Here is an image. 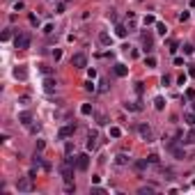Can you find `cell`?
I'll return each instance as SVG.
<instances>
[{
  "instance_id": "obj_27",
  "label": "cell",
  "mask_w": 195,
  "mask_h": 195,
  "mask_svg": "<svg viewBox=\"0 0 195 195\" xmlns=\"http://www.w3.org/2000/svg\"><path fill=\"white\" fill-rule=\"evenodd\" d=\"M186 99H191V101H195V90H193V87H188V90H186Z\"/></svg>"
},
{
  "instance_id": "obj_11",
  "label": "cell",
  "mask_w": 195,
  "mask_h": 195,
  "mask_svg": "<svg viewBox=\"0 0 195 195\" xmlns=\"http://www.w3.org/2000/svg\"><path fill=\"white\" fill-rule=\"evenodd\" d=\"M97 147V131H90V135H87V149H94Z\"/></svg>"
},
{
  "instance_id": "obj_20",
  "label": "cell",
  "mask_w": 195,
  "mask_h": 195,
  "mask_svg": "<svg viewBox=\"0 0 195 195\" xmlns=\"http://www.w3.org/2000/svg\"><path fill=\"white\" fill-rule=\"evenodd\" d=\"M126 110H133V113H138V110H143V106H140V103H126Z\"/></svg>"
},
{
  "instance_id": "obj_44",
  "label": "cell",
  "mask_w": 195,
  "mask_h": 195,
  "mask_svg": "<svg viewBox=\"0 0 195 195\" xmlns=\"http://www.w3.org/2000/svg\"><path fill=\"white\" fill-rule=\"evenodd\" d=\"M193 131H195V126H193Z\"/></svg>"
},
{
  "instance_id": "obj_26",
  "label": "cell",
  "mask_w": 195,
  "mask_h": 195,
  "mask_svg": "<svg viewBox=\"0 0 195 195\" xmlns=\"http://www.w3.org/2000/svg\"><path fill=\"white\" fill-rule=\"evenodd\" d=\"M184 53H186V55H193V53H195V46H193V44H186V46H184Z\"/></svg>"
},
{
  "instance_id": "obj_42",
  "label": "cell",
  "mask_w": 195,
  "mask_h": 195,
  "mask_svg": "<svg viewBox=\"0 0 195 195\" xmlns=\"http://www.w3.org/2000/svg\"><path fill=\"white\" fill-rule=\"evenodd\" d=\"M64 2H71V0H64Z\"/></svg>"
},
{
  "instance_id": "obj_35",
  "label": "cell",
  "mask_w": 195,
  "mask_h": 195,
  "mask_svg": "<svg viewBox=\"0 0 195 195\" xmlns=\"http://www.w3.org/2000/svg\"><path fill=\"white\" fill-rule=\"evenodd\" d=\"M30 23H32V25H39V19L34 14H30Z\"/></svg>"
},
{
  "instance_id": "obj_23",
  "label": "cell",
  "mask_w": 195,
  "mask_h": 195,
  "mask_svg": "<svg viewBox=\"0 0 195 195\" xmlns=\"http://www.w3.org/2000/svg\"><path fill=\"white\" fill-rule=\"evenodd\" d=\"M145 64H147V67H156V57H154V55H147Z\"/></svg>"
},
{
  "instance_id": "obj_13",
  "label": "cell",
  "mask_w": 195,
  "mask_h": 195,
  "mask_svg": "<svg viewBox=\"0 0 195 195\" xmlns=\"http://www.w3.org/2000/svg\"><path fill=\"white\" fill-rule=\"evenodd\" d=\"M170 152H172L177 158H186V152H184V149H179L177 145H175V147H170Z\"/></svg>"
},
{
  "instance_id": "obj_32",
  "label": "cell",
  "mask_w": 195,
  "mask_h": 195,
  "mask_svg": "<svg viewBox=\"0 0 195 195\" xmlns=\"http://www.w3.org/2000/svg\"><path fill=\"white\" fill-rule=\"evenodd\" d=\"M53 57H55V60H60V57H62V51L55 48V51H53Z\"/></svg>"
},
{
  "instance_id": "obj_5",
  "label": "cell",
  "mask_w": 195,
  "mask_h": 195,
  "mask_svg": "<svg viewBox=\"0 0 195 195\" xmlns=\"http://www.w3.org/2000/svg\"><path fill=\"white\" fill-rule=\"evenodd\" d=\"M76 168L78 170H87L90 168V154H78L76 156Z\"/></svg>"
},
{
  "instance_id": "obj_16",
  "label": "cell",
  "mask_w": 195,
  "mask_h": 195,
  "mask_svg": "<svg viewBox=\"0 0 195 195\" xmlns=\"http://www.w3.org/2000/svg\"><path fill=\"white\" fill-rule=\"evenodd\" d=\"M154 106H156V110H163L165 108V99L163 97H156L154 99Z\"/></svg>"
},
{
  "instance_id": "obj_10",
  "label": "cell",
  "mask_w": 195,
  "mask_h": 195,
  "mask_svg": "<svg viewBox=\"0 0 195 195\" xmlns=\"http://www.w3.org/2000/svg\"><path fill=\"white\" fill-rule=\"evenodd\" d=\"M14 78L25 80V78H28V69H25V67H16V69H14Z\"/></svg>"
},
{
  "instance_id": "obj_40",
  "label": "cell",
  "mask_w": 195,
  "mask_h": 195,
  "mask_svg": "<svg viewBox=\"0 0 195 195\" xmlns=\"http://www.w3.org/2000/svg\"><path fill=\"white\" fill-rule=\"evenodd\" d=\"M188 76H191V78H195V67H188Z\"/></svg>"
},
{
  "instance_id": "obj_14",
  "label": "cell",
  "mask_w": 195,
  "mask_h": 195,
  "mask_svg": "<svg viewBox=\"0 0 195 195\" xmlns=\"http://www.w3.org/2000/svg\"><path fill=\"white\" fill-rule=\"evenodd\" d=\"M19 120H21V124H30V120H32V115L28 113V110H23V113L19 115Z\"/></svg>"
},
{
  "instance_id": "obj_22",
  "label": "cell",
  "mask_w": 195,
  "mask_h": 195,
  "mask_svg": "<svg viewBox=\"0 0 195 195\" xmlns=\"http://www.w3.org/2000/svg\"><path fill=\"white\" fill-rule=\"evenodd\" d=\"M44 85H46V90H48V92H53V87H55V80H53V78H46Z\"/></svg>"
},
{
  "instance_id": "obj_43",
  "label": "cell",
  "mask_w": 195,
  "mask_h": 195,
  "mask_svg": "<svg viewBox=\"0 0 195 195\" xmlns=\"http://www.w3.org/2000/svg\"><path fill=\"white\" fill-rule=\"evenodd\" d=\"M193 186H195V179H193Z\"/></svg>"
},
{
  "instance_id": "obj_38",
  "label": "cell",
  "mask_w": 195,
  "mask_h": 195,
  "mask_svg": "<svg viewBox=\"0 0 195 195\" xmlns=\"http://www.w3.org/2000/svg\"><path fill=\"white\" fill-rule=\"evenodd\" d=\"M9 37H11V32H9V30H5V32H2V41H7Z\"/></svg>"
},
{
  "instance_id": "obj_4",
  "label": "cell",
  "mask_w": 195,
  "mask_h": 195,
  "mask_svg": "<svg viewBox=\"0 0 195 195\" xmlns=\"http://www.w3.org/2000/svg\"><path fill=\"white\" fill-rule=\"evenodd\" d=\"M16 188H19L21 193L32 191V177H23V179H19V181H16Z\"/></svg>"
},
{
  "instance_id": "obj_37",
  "label": "cell",
  "mask_w": 195,
  "mask_h": 195,
  "mask_svg": "<svg viewBox=\"0 0 195 195\" xmlns=\"http://www.w3.org/2000/svg\"><path fill=\"white\" fill-rule=\"evenodd\" d=\"M23 7H25V5H23L21 0H19V2H14V9H16V11H19V9H23Z\"/></svg>"
},
{
  "instance_id": "obj_41",
  "label": "cell",
  "mask_w": 195,
  "mask_h": 195,
  "mask_svg": "<svg viewBox=\"0 0 195 195\" xmlns=\"http://www.w3.org/2000/svg\"><path fill=\"white\" fill-rule=\"evenodd\" d=\"M193 113H195V103H193Z\"/></svg>"
},
{
  "instance_id": "obj_21",
  "label": "cell",
  "mask_w": 195,
  "mask_h": 195,
  "mask_svg": "<svg viewBox=\"0 0 195 195\" xmlns=\"http://www.w3.org/2000/svg\"><path fill=\"white\" fill-rule=\"evenodd\" d=\"M99 41H101L103 46H108V44H110V37H108L106 32H101V34H99Z\"/></svg>"
},
{
  "instance_id": "obj_18",
  "label": "cell",
  "mask_w": 195,
  "mask_h": 195,
  "mask_svg": "<svg viewBox=\"0 0 195 195\" xmlns=\"http://www.w3.org/2000/svg\"><path fill=\"white\" fill-rule=\"evenodd\" d=\"M115 34H117L120 39H124V37H126V28H124V25H117V28H115Z\"/></svg>"
},
{
  "instance_id": "obj_36",
  "label": "cell",
  "mask_w": 195,
  "mask_h": 195,
  "mask_svg": "<svg viewBox=\"0 0 195 195\" xmlns=\"http://www.w3.org/2000/svg\"><path fill=\"white\" fill-rule=\"evenodd\" d=\"M39 131V124H30V133H37Z\"/></svg>"
},
{
  "instance_id": "obj_39",
  "label": "cell",
  "mask_w": 195,
  "mask_h": 195,
  "mask_svg": "<svg viewBox=\"0 0 195 195\" xmlns=\"http://www.w3.org/2000/svg\"><path fill=\"white\" fill-rule=\"evenodd\" d=\"M147 158H149V163H158V156L156 154H152V156H147Z\"/></svg>"
},
{
  "instance_id": "obj_2",
  "label": "cell",
  "mask_w": 195,
  "mask_h": 195,
  "mask_svg": "<svg viewBox=\"0 0 195 195\" xmlns=\"http://www.w3.org/2000/svg\"><path fill=\"white\" fill-rule=\"evenodd\" d=\"M14 46L19 51H25V48H30V34L28 32H21V34H16L14 37Z\"/></svg>"
},
{
  "instance_id": "obj_28",
  "label": "cell",
  "mask_w": 195,
  "mask_h": 195,
  "mask_svg": "<svg viewBox=\"0 0 195 195\" xmlns=\"http://www.w3.org/2000/svg\"><path fill=\"white\" fill-rule=\"evenodd\" d=\"M152 23H156V19H154L152 14H147V16H145V25H152Z\"/></svg>"
},
{
  "instance_id": "obj_31",
  "label": "cell",
  "mask_w": 195,
  "mask_h": 195,
  "mask_svg": "<svg viewBox=\"0 0 195 195\" xmlns=\"http://www.w3.org/2000/svg\"><path fill=\"white\" fill-rule=\"evenodd\" d=\"M177 48H179V44H177V41H175V39H170V51H172V53H175Z\"/></svg>"
},
{
  "instance_id": "obj_29",
  "label": "cell",
  "mask_w": 195,
  "mask_h": 195,
  "mask_svg": "<svg viewBox=\"0 0 195 195\" xmlns=\"http://www.w3.org/2000/svg\"><path fill=\"white\" fill-rule=\"evenodd\" d=\"M117 163H120V165H124V163H129V158H126V154H120V156H117Z\"/></svg>"
},
{
  "instance_id": "obj_34",
  "label": "cell",
  "mask_w": 195,
  "mask_h": 195,
  "mask_svg": "<svg viewBox=\"0 0 195 195\" xmlns=\"http://www.w3.org/2000/svg\"><path fill=\"white\" fill-rule=\"evenodd\" d=\"M62 11H64V2H60V5L55 7V14H62Z\"/></svg>"
},
{
  "instance_id": "obj_33",
  "label": "cell",
  "mask_w": 195,
  "mask_h": 195,
  "mask_svg": "<svg viewBox=\"0 0 195 195\" xmlns=\"http://www.w3.org/2000/svg\"><path fill=\"white\" fill-rule=\"evenodd\" d=\"M170 80H172L170 76H163V78H161V85H170Z\"/></svg>"
},
{
  "instance_id": "obj_12",
  "label": "cell",
  "mask_w": 195,
  "mask_h": 195,
  "mask_svg": "<svg viewBox=\"0 0 195 195\" xmlns=\"http://www.w3.org/2000/svg\"><path fill=\"white\" fill-rule=\"evenodd\" d=\"M147 165H149V158H140V161H135V163H133V168L138 170V172H143Z\"/></svg>"
},
{
  "instance_id": "obj_17",
  "label": "cell",
  "mask_w": 195,
  "mask_h": 195,
  "mask_svg": "<svg viewBox=\"0 0 195 195\" xmlns=\"http://www.w3.org/2000/svg\"><path fill=\"white\" fill-rule=\"evenodd\" d=\"M110 138H122V129L120 126H110Z\"/></svg>"
},
{
  "instance_id": "obj_6",
  "label": "cell",
  "mask_w": 195,
  "mask_h": 195,
  "mask_svg": "<svg viewBox=\"0 0 195 195\" xmlns=\"http://www.w3.org/2000/svg\"><path fill=\"white\" fill-rule=\"evenodd\" d=\"M143 46H145V53L152 51V46H154V37H152V32H143Z\"/></svg>"
},
{
  "instance_id": "obj_7",
  "label": "cell",
  "mask_w": 195,
  "mask_h": 195,
  "mask_svg": "<svg viewBox=\"0 0 195 195\" xmlns=\"http://www.w3.org/2000/svg\"><path fill=\"white\" fill-rule=\"evenodd\" d=\"M138 133L143 135V140H147V143H152V129L147 126V124H140V126H138Z\"/></svg>"
},
{
  "instance_id": "obj_30",
  "label": "cell",
  "mask_w": 195,
  "mask_h": 195,
  "mask_svg": "<svg viewBox=\"0 0 195 195\" xmlns=\"http://www.w3.org/2000/svg\"><path fill=\"white\" fill-rule=\"evenodd\" d=\"M188 19H191V14H188V11H181V14H179V21H181V23L188 21Z\"/></svg>"
},
{
  "instance_id": "obj_9",
  "label": "cell",
  "mask_w": 195,
  "mask_h": 195,
  "mask_svg": "<svg viewBox=\"0 0 195 195\" xmlns=\"http://www.w3.org/2000/svg\"><path fill=\"white\" fill-rule=\"evenodd\" d=\"M126 74H129V67H126V64H122V62H117V64H115V76L124 78Z\"/></svg>"
},
{
  "instance_id": "obj_1",
  "label": "cell",
  "mask_w": 195,
  "mask_h": 195,
  "mask_svg": "<svg viewBox=\"0 0 195 195\" xmlns=\"http://www.w3.org/2000/svg\"><path fill=\"white\" fill-rule=\"evenodd\" d=\"M74 168H76V158H67V161L60 165V175L64 177V181L74 179Z\"/></svg>"
},
{
  "instance_id": "obj_15",
  "label": "cell",
  "mask_w": 195,
  "mask_h": 195,
  "mask_svg": "<svg viewBox=\"0 0 195 195\" xmlns=\"http://www.w3.org/2000/svg\"><path fill=\"white\" fill-rule=\"evenodd\" d=\"M184 122L188 124V126H195V113H186L184 115Z\"/></svg>"
},
{
  "instance_id": "obj_3",
  "label": "cell",
  "mask_w": 195,
  "mask_h": 195,
  "mask_svg": "<svg viewBox=\"0 0 195 195\" xmlns=\"http://www.w3.org/2000/svg\"><path fill=\"white\" fill-rule=\"evenodd\" d=\"M71 64L76 69H85L87 67V55H85V53H76V55L71 57Z\"/></svg>"
},
{
  "instance_id": "obj_19",
  "label": "cell",
  "mask_w": 195,
  "mask_h": 195,
  "mask_svg": "<svg viewBox=\"0 0 195 195\" xmlns=\"http://www.w3.org/2000/svg\"><path fill=\"white\" fill-rule=\"evenodd\" d=\"M80 113H83V115H92V106H90V103H83V106H80Z\"/></svg>"
},
{
  "instance_id": "obj_25",
  "label": "cell",
  "mask_w": 195,
  "mask_h": 195,
  "mask_svg": "<svg viewBox=\"0 0 195 195\" xmlns=\"http://www.w3.org/2000/svg\"><path fill=\"white\" fill-rule=\"evenodd\" d=\"M85 90H87V92H94V90H97V85H94V80H92V78L85 83Z\"/></svg>"
},
{
  "instance_id": "obj_24",
  "label": "cell",
  "mask_w": 195,
  "mask_h": 195,
  "mask_svg": "<svg viewBox=\"0 0 195 195\" xmlns=\"http://www.w3.org/2000/svg\"><path fill=\"white\" fill-rule=\"evenodd\" d=\"M156 32H158V34H165V32H168V28H165V23H156Z\"/></svg>"
},
{
  "instance_id": "obj_8",
  "label": "cell",
  "mask_w": 195,
  "mask_h": 195,
  "mask_svg": "<svg viewBox=\"0 0 195 195\" xmlns=\"http://www.w3.org/2000/svg\"><path fill=\"white\" fill-rule=\"evenodd\" d=\"M76 133V124H67V126L60 129V138H69V135Z\"/></svg>"
}]
</instances>
